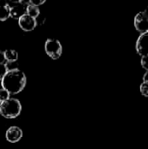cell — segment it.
Wrapping results in <instances>:
<instances>
[{
    "label": "cell",
    "mask_w": 148,
    "mask_h": 149,
    "mask_svg": "<svg viewBox=\"0 0 148 149\" xmlns=\"http://www.w3.org/2000/svg\"><path fill=\"white\" fill-rule=\"evenodd\" d=\"M22 111V105L20 101L14 98H10L2 102L0 113L6 119H14L17 117Z\"/></svg>",
    "instance_id": "obj_2"
},
{
    "label": "cell",
    "mask_w": 148,
    "mask_h": 149,
    "mask_svg": "<svg viewBox=\"0 0 148 149\" xmlns=\"http://www.w3.org/2000/svg\"><path fill=\"white\" fill-rule=\"evenodd\" d=\"M134 27L140 33L148 31V13L145 10L140 11L134 17Z\"/></svg>",
    "instance_id": "obj_5"
},
{
    "label": "cell",
    "mask_w": 148,
    "mask_h": 149,
    "mask_svg": "<svg viewBox=\"0 0 148 149\" xmlns=\"http://www.w3.org/2000/svg\"><path fill=\"white\" fill-rule=\"evenodd\" d=\"M44 50L47 55L52 59H58L62 54V45L58 39L49 38L44 45Z\"/></svg>",
    "instance_id": "obj_3"
},
{
    "label": "cell",
    "mask_w": 148,
    "mask_h": 149,
    "mask_svg": "<svg viewBox=\"0 0 148 149\" xmlns=\"http://www.w3.org/2000/svg\"><path fill=\"white\" fill-rule=\"evenodd\" d=\"M136 51L141 57L148 55V31L141 33L136 41Z\"/></svg>",
    "instance_id": "obj_6"
},
{
    "label": "cell",
    "mask_w": 148,
    "mask_h": 149,
    "mask_svg": "<svg viewBox=\"0 0 148 149\" xmlns=\"http://www.w3.org/2000/svg\"><path fill=\"white\" fill-rule=\"evenodd\" d=\"M140 63H141L142 67H143L145 70H147V72H148V55L144 56V57L141 58Z\"/></svg>",
    "instance_id": "obj_15"
},
{
    "label": "cell",
    "mask_w": 148,
    "mask_h": 149,
    "mask_svg": "<svg viewBox=\"0 0 148 149\" xmlns=\"http://www.w3.org/2000/svg\"><path fill=\"white\" fill-rule=\"evenodd\" d=\"M6 140L10 143H15L19 141L23 137V131L20 127L13 126L8 128L5 134Z\"/></svg>",
    "instance_id": "obj_8"
},
{
    "label": "cell",
    "mask_w": 148,
    "mask_h": 149,
    "mask_svg": "<svg viewBox=\"0 0 148 149\" xmlns=\"http://www.w3.org/2000/svg\"><path fill=\"white\" fill-rule=\"evenodd\" d=\"M7 68L5 64H0V80L3 79V78L4 77V75L7 73Z\"/></svg>",
    "instance_id": "obj_14"
},
{
    "label": "cell",
    "mask_w": 148,
    "mask_h": 149,
    "mask_svg": "<svg viewBox=\"0 0 148 149\" xmlns=\"http://www.w3.org/2000/svg\"><path fill=\"white\" fill-rule=\"evenodd\" d=\"M18 24L20 28L25 31H31L34 30L37 26V20L27 14L24 15L18 19Z\"/></svg>",
    "instance_id": "obj_7"
},
{
    "label": "cell",
    "mask_w": 148,
    "mask_h": 149,
    "mask_svg": "<svg viewBox=\"0 0 148 149\" xmlns=\"http://www.w3.org/2000/svg\"><path fill=\"white\" fill-rule=\"evenodd\" d=\"M44 2H45V0H30V1H28V4L38 7L39 5L43 4Z\"/></svg>",
    "instance_id": "obj_16"
},
{
    "label": "cell",
    "mask_w": 148,
    "mask_h": 149,
    "mask_svg": "<svg viewBox=\"0 0 148 149\" xmlns=\"http://www.w3.org/2000/svg\"><path fill=\"white\" fill-rule=\"evenodd\" d=\"M8 99H10V93L3 88L0 89V101L3 102V101L7 100Z\"/></svg>",
    "instance_id": "obj_12"
},
{
    "label": "cell",
    "mask_w": 148,
    "mask_h": 149,
    "mask_svg": "<svg viewBox=\"0 0 148 149\" xmlns=\"http://www.w3.org/2000/svg\"><path fill=\"white\" fill-rule=\"evenodd\" d=\"M39 13H40V10H39V8L37 7V6H33V5H31V4H28L27 7H26V14L33 18L36 19V17H38L39 16Z\"/></svg>",
    "instance_id": "obj_11"
},
{
    "label": "cell",
    "mask_w": 148,
    "mask_h": 149,
    "mask_svg": "<svg viewBox=\"0 0 148 149\" xmlns=\"http://www.w3.org/2000/svg\"><path fill=\"white\" fill-rule=\"evenodd\" d=\"M140 93L143 96L145 97H148V83H142L140 85Z\"/></svg>",
    "instance_id": "obj_13"
},
{
    "label": "cell",
    "mask_w": 148,
    "mask_h": 149,
    "mask_svg": "<svg viewBox=\"0 0 148 149\" xmlns=\"http://www.w3.org/2000/svg\"><path fill=\"white\" fill-rule=\"evenodd\" d=\"M3 89L10 94H17L24 90L26 85V76L19 69L7 72L1 80Z\"/></svg>",
    "instance_id": "obj_1"
},
{
    "label": "cell",
    "mask_w": 148,
    "mask_h": 149,
    "mask_svg": "<svg viewBox=\"0 0 148 149\" xmlns=\"http://www.w3.org/2000/svg\"><path fill=\"white\" fill-rule=\"evenodd\" d=\"M143 82H144V83H148V72H147L143 75Z\"/></svg>",
    "instance_id": "obj_18"
},
{
    "label": "cell",
    "mask_w": 148,
    "mask_h": 149,
    "mask_svg": "<svg viewBox=\"0 0 148 149\" xmlns=\"http://www.w3.org/2000/svg\"><path fill=\"white\" fill-rule=\"evenodd\" d=\"M4 54V58L7 62H16L17 60V52L15 50L8 49L3 52Z\"/></svg>",
    "instance_id": "obj_10"
},
{
    "label": "cell",
    "mask_w": 148,
    "mask_h": 149,
    "mask_svg": "<svg viewBox=\"0 0 148 149\" xmlns=\"http://www.w3.org/2000/svg\"><path fill=\"white\" fill-rule=\"evenodd\" d=\"M10 17V7L7 1L0 0V20L5 21Z\"/></svg>",
    "instance_id": "obj_9"
},
{
    "label": "cell",
    "mask_w": 148,
    "mask_h": 149,
    "mask_svg": "<svg viewBox=\"0 0 148 149\" xmlns=\"http://www.w3.org/2000/svg\"><path fill=\"white\" fill-rule=\"evenodd\" d=\"M5 61V58H4V54H3V52L0 50V64H3Z\"/></svg>",
    "instance_id": "obj_17"
},
{
    "label": "cell",
    "mask_w": 148,
    "mask_h": 149,
    "mask_svg": "<svg viewBox=\"0 0 148 149\" xmlns=\"http://www.w3.org/2000/svg\"><path fill=\"white\" fill-rule=\"evenodd\" d=\"M1 105H2V102L0 101V108H1Z\"/></svg>",
    "instance_id": "obj_19"
},
{
    "label": "cell",
    "mask_w": 148,
    "mask_h": 149,
    "mask_svg": "<svg viewBox=\"0 0 148 149\" xmlns=\"http://www.w3.org/2000/svg\"><path fill=\"white\" fill-rule=\"evenodd\" d=\"M10 7V17L15 19H19L21 17L26 14V7L28 5V1H10L8 2Z\"/></svg>",
    "instance_id": "obj_4"
}]
</instances>
